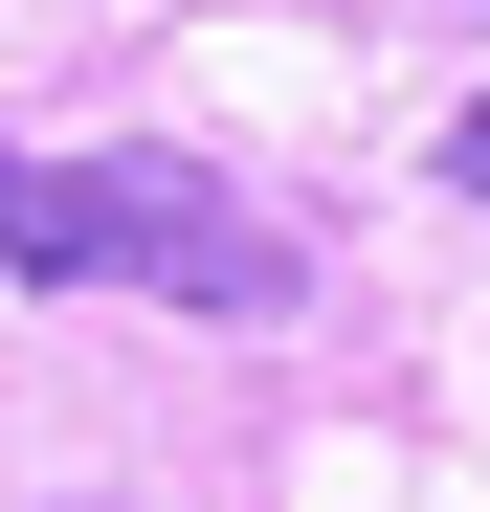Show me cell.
<instances>
[{"label": "cell", "instance_id": "cell-1", "mask_svg": "<svg viewBox=\"0 0 490 512\" xmlns=\"http://www.w3.org/2000/svg\"><path fill=\"white\" fill-rule=\"evenodd\" d=\"M0 268L23 290H156L201 334H268L312 290V245L268 201H223L201 156H45V134H0Z\"/></svg>", "mask_w": 490, "mask_h": 512}, {"label": "cell", "instance_id": "cell-2", "mask_svg": "<svg viewBox=\"0 0 490 512\" xmlns=\"http://www.w3.org/2000/svg\"><path fill=\"white\" fill-rule=\"evenodd\" d=\"M446 201H468V223H490V90H468V112H446Z\"/></svg>", "mask_w": 490, "mask_h": 512}]
</instances>
